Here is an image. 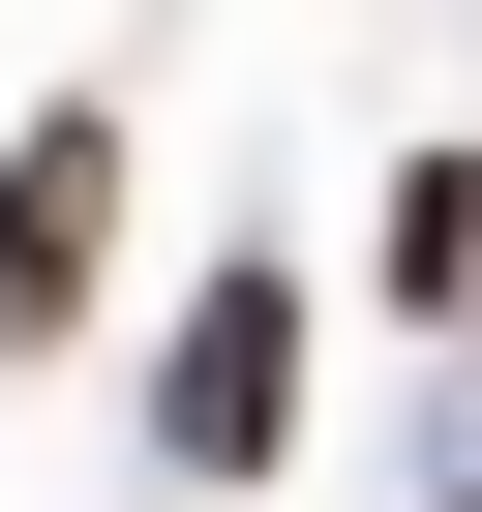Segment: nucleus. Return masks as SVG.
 Instances as JSON below:
<instances>
[{
	"mask_svg": "<svg viewBox=\"0 0 482 512\" xmlns=\"http://www.w3.org/2000/svg\"><path fill=\"white\" fill-rule=\"evenodd\" d=\"M151 452H181V482H272V452H302V272H211V302H181Z\"/></svg>",
	"mask_w": 482,
	"mask_h": 512,
	"instance_id": "obj_1",
	"label": "nucleus"
},
{
	"mask_svg": "<svg viewBox=\"0 0 482 512\" xmlns=\"http://www.w3.org/2000/svg\"><path fill=\"white\" fill-rule=\"evenodd\" d=\"M91 241H121V121H31V151H0V362L91 302Z\"/></svg>",
	"mask_w": 482,
	"mask_h": 512,
	"instance_id": "obj_2",
	"label": "nucleus"
},
{
	"mask_svg": "<svg viewBox=\"0 0 482 512\" xmlns=\"http://www.w3.org/2000/svg\"><path fill=\"white\" fill-rule=\"evenodd\" d=\"M392 302H482V151H422V181H392Z\"/></svg>",
	"mask_w": 482,
	"mask_h": 512,
	"instance_id": "obj_3",
	"label": "nucleus"
}]
</instances>
